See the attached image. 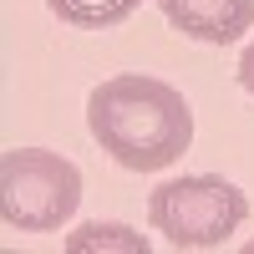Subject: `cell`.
Instances as JSON below:
<instances>
[{"label":"cell","instance_id":"1","mask_svg":"<svg viewBox=\"0 0 254 254\" xmlns=\"http://www.w3.org/2000/svg\"><path fill=\"white\" fill-rule=\"evenodd\" d=\"M87 127L97 147L127 173H158L178 163L193 142V107L178 87L158 76L127 71L87 97Z\"/></svg>","mask_w":254,"mask_h":254},{"label":"cell","instance_id":"2","mask_svg":"<svg viewBox=\"0 0 254 254\" xmlns=\"http://www.w3.org/2000/svg\"><path fill=\"white\" fill-rule=\"evenodd\" d=\"M147 219L173 249H219L244 229L249 198L229 178L193 173V178L158 183L147 198Z\"/></svg>","mask_w":254,"mask_h":254},{"label":"cell","instance_id":"3","mask_svg":"<svg viewBox=\"0 0 254 254\" xmlns=\"http://www.w3.org/2000/svg\"><path fill=\"white\" fill-rule=\"evenodd\" d=\"M81 203V168L46 147H10L0 158V214L20 234H51Z\"/></svg>","mask_w":254,"mask_h":254},{"label":"cell","instance_id":"4","mask_svg":"<svg viewBox=\"0 0 254 254\" xmlns=\"http://www.w3.org/2000/svg\"><path fill=\"white\" fill-rule=\"evenodd\" d=\"M168 26L203 46H229L254 31V0H158Z\"/></svg>","mask_w":254,"mask_h":254},{"label":"cell","instance_id":"5","mask_svg":"<svg viewBox=\"0 0 254 254\" xmlns=\"http://www.w3.org/2000/svg\"><path fill=\"white\" fill-rule=\"evenodd\" d=\"M51 15H61L66 26H81V31H107L117 20H127L142 0H46Z\"/></svg>","mask_w":254,"mask_h":254},{"label":"cell","instance_id":"6","mask_svg":"<svg viewBox=\"0 0 254 254\" xmlns=\"http://www.w3.org/2000/svg\"><path fill=\"white\" fill-rule=\"evenodd\" d=\"M92 249H127V254H147V239L132 234L127 224H81L76 234H66V254H92Z\"/></svg>","mask_w":254,"mask_h":254},{"label":"cell","instance_id":"7","mask_svg":"<svg viewBox=\"0 0 254 254\" xmlns=\"http://www.w3.org/2000/svg\"><path fill=\"white\" fill-rule=\"evenodd\" d=\"M239 87L254 97V41L244 46V56H239Z\"/></svg>","mask_w":254,"mask_h":254},{"label":"cell","instance_id":"8","mask_svg":"<svg viewBox=\"0 0 254 254\" xmlns=\"http://www.w3.org/2000/svg\"><path fill=\"white\" fill-rule=\"evenodd\" d=\"M249 254H254V239H249Z\"/></svg>","mask_w":254,"mask_h":254}]
</instances>
